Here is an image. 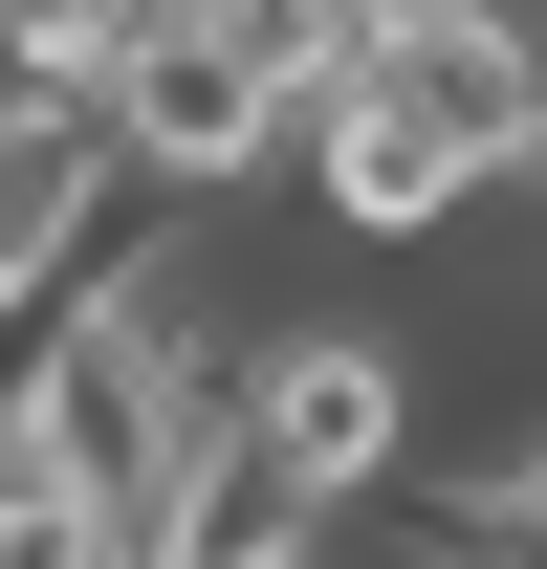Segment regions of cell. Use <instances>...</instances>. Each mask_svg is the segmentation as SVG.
I'll list each match as a JSON object with an SVG mask.
<instances>
[{"label": "cell", "mask_w": 547, "mask_h": 569, "mask_svg": "<svg viewBox=\"0 0 547 569\" xmlns=\"http://www.w3.org/2000/svg\"><path fill=\"white\" fill-rule=\"evenodd\" d=\"M88 132H110V176H132L153 219H198V198H263V176H285L307 88H285L219 0H132V44H110V88H88Z\"/></svg>", "instance_id": "cell-1"}, {"label": "cell", "mask_w": 547, "mask_h": 569, "mask_svg": "<svg viewBox=\"0 0 547 569\" xmlns=\"http://www.w3.org/2000/svg\"><path fill=\"white\" fill-rule=\"evenodd\" d=\"M395 460H416V329H350V307L241 329V482H263L285 526L395 503Z\"/></svg>", "instance_id": "cell-2"}, {"label": "cell", "mask_w": 547, "mask_h": 569, "mask_svg": "<svg viewBox=\"0 0 547 569\" xmlns=\"http://www.w3.org/2000/svg\"><path fill=\"white\" fill-rule=\"evenodd\" d=\"M504 503H526V526H547V417H526V460H504Z\"/></svg>", "instance_id": "cell-3"}, {"label": "cell", "mask_w": 547, "mask_h": 569, "mask_svg": "<svg viewBox=\"0 0 547 569\" xmlns=\"http://www.w3.org/2000/svg\"><path fill=\"white\" fill-rule=\"evenodd\" d=\"M350 22H460V0H350Z\"/></svg>", "instance_id": "cell-4"}]
</instances>
